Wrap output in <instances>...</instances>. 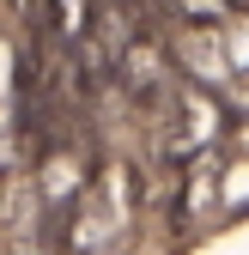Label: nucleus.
<instances>
[{
    "mask_svg": "<svg viewBox=\"0 0 249 255\" xmlns=\"http://www.w3.org/2000/svg\"><path fill=\"white\" fill-rule=\"evenodd\" d=\"M213 207H225V164H219V152H201L176 176V213L182 219H207Z\"/></svg>",
    "mask_w": 249,
    "mask_h": 255,
    "instance_id": "nucleus-3",
    "label": "nucleus"
},
{
    "mask_svg": "<svg viewBox=\"0 0 249 255\" xmlns=\"http://www.w3.org/2000/svg\"><path fill=\"white\" fill-rule=\"evenodd\" d=\"M134 207H140V170L134 164H104L98 176L85 182L79 207L67 213L61 249H67V255H98V249H110L122 231H128Z\"/></svg>",
    "mask_w": 249,
    "mask_h": 255,
    "instance_id": "nucleus-1",
    "label": "nucleus"
},
{
    "mask_svg": "<svg viewBox=\"0 0 249 255\" xmlns=\"http://www.w3.org/2000/svg\"><path fill=\"white\" fill-rule=\"evenodd\" d=\"M170 128H164V158L182 170L189 158H201V152H219V140H225V104H219V91L213 85H195V79H176V91H170Z\"/></svg>",
    "mask_w": 249,
    "mask_h": 255,
    "instance_id": "nucleus-2",
    "label": "nucleus"
}]
</instances>
